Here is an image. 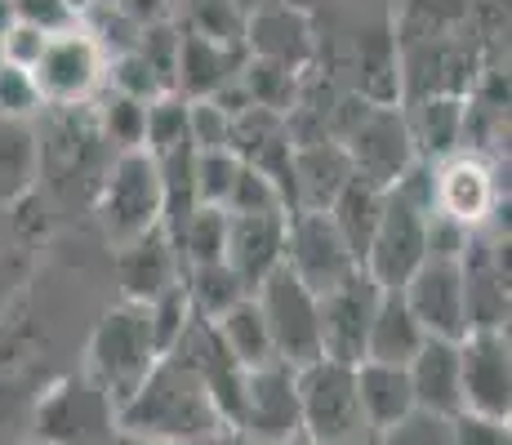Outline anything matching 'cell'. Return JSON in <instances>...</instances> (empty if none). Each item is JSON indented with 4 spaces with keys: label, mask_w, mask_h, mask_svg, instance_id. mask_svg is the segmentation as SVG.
<instances>
[{
    "label": "cell",
    "mask_w": 512,
    "mask_h": 445,
    "mask_svg": "<svg viewBox=\"0 0 512 445\" xmlns=\"http://www.w3.org/2000/svg\"><path fill=\"white\" fill-rule=\"evenodd\" d=\"M103 76L112 81V94H125V98H134V103H156V98L170 94L161 76L147 67V58L139 54V49H125V54H116L112 63L103 67Z\"/></svg>",
    "instance_id": "f1b7e54d"
},
{
    "label": "cell",
    "mask_w": 512,
    "mask_h": 445,
    "mask_svg": "<svg viewBox=\"0 0 512 445\" xmlns=\"http://www.w3.org/2000/svg\"><path fill=\"white\" fill-rule=\"evenodd\" d=\"M116 445H214V437L210 441H139V437H116Z\"/></svg>",
    "instance_id": "f35d334b"
},
{
    "label": "cell",
    "mask_w": 512,
    "mask_h": 445,
    "mask_svg": "<svg viewBox=\"0 0 512 445\" xmlns=\"http://www.w3.org/2000/svg\"><path fill=\"white\" fill-rule=\"evenodd\" d=\"M464 107L455 103V98H428V103L419 107L415 121H406L410 138H415V152L423 161H446V156L459 152V138H464Z\"/></svg>",
    "instance_id": "d4e9b609"
},
{
    "label": "cell",
    "mask_w": 512,
    "mask_h": 445,
    "mask_svg": "<svg viewBox=\"0 0 512 445\" xmlns=\"http://www.w3.org/2000/svg\"><path fill=\"white\" fill-rule=\"evenodd\" d=\"M214 445H254V441L245 437V432H236V428H223L219 437H214Z\"/></svg>",
    "instance_id": "ab89813d"
},
{
    "label": "cell",
    "mask_w": 512,
    "mask_h": 445,
    "mask_svg": "<svg viewBox=\"0 0 512 445\" xmlns=\"http://www.w3.org/2000/svg\"><path fill=\"white\" fill-rule=\"evenodd\" d=\"M357 374V405L361 419H366V432H388L397 419H406L415 410V392H410V374L406 365H379V361H361L352 365Z\"/></svg>",
    "instance_id": "44dd1931"
},
{
    "label": "cell",
    "mask_w": 512,
    "mask_h": 445,
    "mask_svg": "<svg viewBox=\"0 0 512 445\" xmlns=\"http://www.w3.org/2000/svg\"><path fill=\"white\" fill-rule=\"evenodd\" d=\"M383 290L370 281L366 272L343 276L334 290L317 294V316H321V356L339 365H361L366 361V339H370V321L379 308Z\"/></svg>",
    "instance_id": "ba28073f"
},
{
    "label": "cell",
    "mask_w": 512,
    "mask_h": 445,
    "mask_svg": "<svg viewBox=\"0 0 512 445\" xmlns=\"http://www.w3.org/2000/svg\"><path fill=\"white\" fill-rule=\"evenodd\" d=\"M285 219L290 214H228V250H223V263L232 267L236 281L250 294L285 259Z\"/></svg>",
    "instance_id": "9a60e30c"
},
{
    "label": "cell",
    "mask_w": 512,
    "mask_h": 445,
    "mask_svg": "<svg viewBox=\"0 0 512 445\" xmlns=\"http://www.w3.org/2000/svg\"><path fill=\"white\" fill-rule=\"evenodd\" d=\"M183 290L192 299V312L196 321H219L228 308H236L241 299H250L236 272L228 263H205V267H187L183 272Z\"/></svg>",
    "instance_id": "484cf974"
},
{
    "label": "cell",
    "mask_w": 512,
    "mask_h": 445,
    "mask_svg": "<svg viewBox=\"0 0 512 445\" xmlns=\"http://www.w3.org/2000/svg\"><path fill=\"white\" fill-rule=\"evenodd\" d=\"M410 392H415V410L428 414H464V392H459V343L450 339H428L406 365Z\"/></svg>",
    "instance_id": "ffe728a7"
},
{
    "label": "cell",
    "mask_w": 512,
    "mask_h": 445,
    "mask_svg": "<svg viewBox=\"0 0 512 445\" xmlns=\"http://www.w3.org/2000/svg\"><path fill=\"white\" fill-rule=\"evenodd\" d=\"M45 445H116V414L90 379H67L41 405Z\"/></svg>",
    "instance_id": "7c38bea8"
},
{
    "label": "cell",
    "mask_w": 512,
    "mask_h": 445,
    "mask_svg": "<svg viewBox=\"0 0 512 445\" xmlns=\"http://www.w3.org/2000/svg\"><path fill=\"white\" fill-rule=\"evenodd\" d=\"M223 214H285V201H281L277 183H272L268 174L241 161V170H236V183H232V196H228V205H223Z\"/></svg>",
    "instance_id": "1f68e13d"
},
{
    "label": "cell",
    "mask_w": 512,
    "mask_h": 445,
    "mask_svg": "<svg viewBox=\"0 0 512 445\" xmlns=\"http://www.w3.org/2000/svg\"><path fill=\"white\" fill-rule=\"evenodd\" d=\"M281 445H312L308 437H303V432H299V437H290V441H281Z\"/></svg>",
    "instance_id": "b9f144b4"
},
{
    "label": "cell",
    "mask_w": 512,
    "mask_h": 445,
    "mask_svg": "<svg viewBox=\"0 0 512 445\" xmlns=\"http://www.w3.org/2000/svg\"><path fill=\"white\" fill-rule=\"evenodd\" d=\"M379 445H455V419L428 410H410L388 432H379Z\"/></svg>",
    "instance_id": "836d02e7"
},
{
    "label": "cell",
    "mask_w": 512,
    "mask_h": 445,
    "mask_svg": "<svg viewBox=\"0 0 512 445\" xmlns=\"http://www.w3.org/2000/svg\"><path fill=\"white\" fill-rule=\"evenodd\" d=\"M179 143H192L187 138V103L179 94H165L156 103H147V134H143V152L161 156Z\"/></svg>",
    "instance_id": "4dcf8cb0"
},
{
    "label": "cell",
    "mask_w": 512,
    "mask_h": 445,
    "mask_svg": "<svg viewBox=\"0 0 512 445\" xmlns=\"http://www.w3.org/2000/svg\"><path fill=\"white\" fill-rule=\"evenodd\" d=\"M455 445H512V423L486 414H455Z\"/></svg>",
    "instance_id": "74e56055"
},
{
    "label": "cell",
    "mask_w": 512,
    "mask_h": 445,
    "mask_svg": "<svg viewBox=\"0 0 512 445\" xmlns=\"http://www.w3.org/2000/svg\"><path fill=\"white\" fill-rule=\"evenodd\" d=\"M143 316H147V330H152V343H156V352L161 356L179 348V343L187 339V330H192V321H196L183 281L170 285L165 294H156L152 303H143Z\"/></svg>",
    "instance_id": "83f0119b"
},
{
    "label": "cell",
    "mask_w": 512,
    "mask_h": 445,
    "mask_svg": "<svg viewBox=\"0 0 512 445\" xmlns=\"http://www.w3.org/2000/svg\"><path fill=\"white\" fill-rule=\"evenodd\" d=\"M116 276H121V290H125V303H152L156 294H165L170 285L183 281V263H179V250L174 241L165 236V227L139 236V241L121 245L116 250Z\"/></svg>",
    "instance_id": "ac0fdd59"
},
{
    "label": "cell",
    "mask_w": 512,
    "mask_h": 445,
    "mask_svg": "<svg viewBox=\"0 0 512 445\" xmlns=\"http://www.w3.org/2000/svg\"><path fill=\"white\" fill-rule=\"evenodd\" d=\"M18 445H45V441H18Z\"/></svg>",
    "instance_id": "7bdbcfd3"
},
{
    "label": "cell",
    "mask_w": 512,
    "mask_h": 445,
    "mask_svg": "<svg viewBox=\"0 0 512 445\" xmlns=\"http://www.w3.org/2000/svg\"><path fill=\"white\" fill-rule=\"evenodd\" d=\"M464 414L512 419V343L508 330H468L459 339Z\"/></svg>",
    "instance_id": "8992f818"
},
{
    "label": "cell",
    "mask_w": 512,
    "mask_h": 445,
    "mask_svg": "<svg viewBox=\"0 0 512 445\" xmlns=\"http://www.w3.org/2000/svg\"><path fill=\"white\" fill-rule=\"evenodd\" d=\"M352 161L343 143H299L290 152V214H326L334 196L348 187Z\"/></svg>",
    "instance_id": "e0dca14e"
},
{
    "label": "cell",
    "mask_w": 512,
    "mask_h": 445,
    "mask_svg": "<svg viewBox=\"0 0 512 445\" xmlns=\"http://www.w3.org/2000/svg\"><path fill=\"white\" fill-rule=\"evenodd\" d=\"M49 36H54V32H45V27L18 18V23L5 27V36H0V63H14V67H23V72H32Z\"/></svg>",
    "instance_id": "e575fe53"
},
{
    "label": "cell",
    "mask_w": 512,
    "mask_h": 445,
    "mask_svg": "<svg viewBox=\"0 0 512 445\" xmlns=\"http://www.w3.org/2000/svg\"><path fill=\"white\" fill-rule=\"evenodd\" d=\"M236 432H245L254 445H281L299 437V379L290 365L268 361L259 370H245Z\"/></svg>",
    "instance_id": "9c48e42d"
},
{
    "label": "cell",
    "mask_w": 512,
    "mask_h": 445,
    "mask_svg": "<svg viewBox=\"0 0 512 445\" xmlns=\"http://www.w3.org/2000/svg\"><path fill=\"white\" fill-rule=\"evenodd\" d=\"M156 361H161V352L152 343L143 308L139 303H121V308H112L98 321V330L90 339V374L85 379L103 392L116 414L139 392V383L152 374Z\"/></svg>",
    "instance_id": "7a4b0ae2"
},
{
    "label": "cell",
    "mask_w": 512,
    "mask_h": 445,
    "mask_svg": "<svg viewBox=\"0 0 512 445\" xmlns=\"http://www.w3.org/2000/svg\"><path fill=\"white\" fill-rule=\"evenodd\" d=\"M161 214H165V196H161L156 156L121 152L103 178V192H98V227H103L107 245L121 250V245L156 232Z\"/></svg>",
    "instance_id": "3957f363"
},
{
    "label": "cell",
    "mask_w": 512,
    "mask_h": 445,
    "mask_svg": "<svg viewBox=\"0 0 512 445\" xmlns=\"http://www.w3.org/2000/svg\"><path fill=\"white\" fill-rule=\"evenodd\" d=\"M254 303L263 312V325H268L272 352H277L281 365L290 370H303V365L321 361V316H317V294L290 272V267H277L272 276H263L259 290H254Z\"/></svg>",
    "instance_id": "5b68a950"
},
{
    "label": "cell",
    "mask_w": 512,
    "mask_h": 445,
    "mask_svg": "<svg viewBox=\"0 0 512 445\" xmlns=\"http://www.w3.org/2000/svg\"><path fill=\"white\" fill-rule=\"evenodd\" d=\"M495 205H499V183L486 161H477L468 152L437 161V214L477 232L495 214Z\"/></svg>",
    "instance_id": "2e32d148"
},
{
    "label": "cell",
    "mask_w": 512,
    "mask_h": 445,
    "mask_svg": "<svg viewBox=\"0 0 512 445\" xmlns=\"http://www.w3.org/2000/svg\"><path fill=\"white\" fill-rule=\"evenodd\" d=\"M383 205H388V192L352 174L348 187L334 196V205L326 210L334 232L343 236V245H348L352 259H357V267H361V259H366V250H370V236H374V227H379V219H383Z\"/></svg>",
    "instance_id": "603a6c76"
},
{
    "label": "cell",
    "mask_w": 512,
    "mask_h": 445,
    "mask_svg": "<svg viewBox=\"0 0 512 445\" xmlns=\"http://www.w3.org/2000/svg\"><path fill=\"white\" fill-rule=\"evenodd\" d=\"M343 152H348V161H352V174L383 187V192L419 161L415 138H410L406 116H401L397 107H361L357 125L348 130Z\"/></svg>",
    "instance_id": "52a82bcc"
},
{
    "label": "cell",
    "mask_w": 512,
    "mask_h": 445,
    "mask_svg": "<svg viewBox=\"0 0 512 445\" xmlns=\"http://www.w3.org/2000/svg\"><path fill=\"white\" fill-rule=\"evenodd\" d=\"M103 121L107 143H116L121 152H143V134H147V103H134L125 94H112L98 112Z\"/></svg>",
    "instance_id": "d6a6232c"
},
{
    "label": "cell",
    "mask_w": 512,
    "mask_h": 445,
    "mask_svg": "<svg viewBox=\"0 0 512 445\" xmlns=\"http://www.w3.org/2000/svg\"><path fill=\"white\" fill-rule=\"evenodd\" d=\"M103 45L85 32H54L32 67L41 103H85L103 81Z\"/></svg>",
    "instance_id": "4fadbf2b"
},
{
    "label": "cell",
    "mask_w": 512,
    "mask_h": 445,
    "mask_svg": "<svg viewBox=\"0 0 512 445\" xmlns=\"http://www.w3.org/2000/svg\"><path fill=\"white\" fill-rule=\"evenodd\" d=\"M210 325H214V334L223 339V348H228L245 370H259V365L277 361L272 339H268V325H263V312H259V303H254V294L250 299H241L236 308H228L219 321H210Z\"/></svg>",
    "instance_id": "cb8c5ba5"
},
{
    "label": "cell",
    "mask_w": 512,
    "mask_h": 445,
    "mask_svg": "<svg viewBox=\"0 0 512 445\" xmlns=\"http://www.w3.org/2000/svg\"><path fill=\"white\" fill-rule=\"evenodd\" d=\"M223 419L183 352H165L130 401L116 410V437L139 441H210Z\"/></svg>",
    "instance_id": "6da1fadb"
},
{
    "label": "cell",
    "mask_w": 512,
    "mask_h": 445,
    "mask_svg": "<svg viewBox=\"0 0 512 445\" xmlns=\"http://www.w3.org/2000/svg\"><path fill=\"white\" fill-rule=\"evenodd\" d=\"M36 107H41V89H36L32 72L0 63V116H27Z\"/></svg>",
    "instance_id": "d590c367"
},
{
    "label": "cell",
    "mask_w": 512,
    "mask_h": 445,
    "mask_svg": "<svg viewBox=\"0 0 512 445\" xmlns=\"http://www.w3.org/2000/svg\"><path fill=\"white\" fill-rule=\"evenodd\" d=\"M241 76V54L232 45L205 41V36L187 32L179 36V63H174V94L183 103H210L219 89H228Z\"/></svg>",
    "instance_id": "d6986e66"
},
{
    "label": "cell",
    "mask_w": 512,
    "mask_h": 445,
    "mask_svg": "<svg viewBox=\"0 0 512 445\" xmlns=\"http://www.w3.org/2000/svg\"><path fill=\"white\" fill-rule=\"evenodd\" d=\"M281 263L290 267L312 294H326L343 276L357 272V259H352V250L343 245V236L334 232L330 214H308V210L285 219V259Z\"/></svg>",
    "instance_id": "8fae6325"
},
{
    "label": "cell",
    "mask_w": 512,
    "mask_h": 445,
    "mask_svg": "<svg viewBox=\"0 0 512 445\" xmlns=\"http://www.w3.org/2000/svg\"><path fill=\"white\" fill-rule=\"evenodd\" d=\"M401 299L415 312V321L423 325L428 339L459 343L468 334V294H464V272H459V263L423 259L419 272L401 285Z\"/></svg>",
    "instance_id": "5bb4252c"
},
{
    "label": "cell",
    "mask_w": 512,
    "mask_h": 445,
    "mask_svg": "<svg viewBox=\"0 0 512 445\" xmlns=\"http://www.w3.org/2000/svg\"><path fill=\"white\" fill-rule=\"evenodd\" d=\"M423 259H428V214L410 210L406 201H397V196L388 192V205H383V219L370 236L361 272H366L379 290H401L423 267Z\"/></svg>",
    "instance_id": "30bf717a"
},
{
    "label": "cell",
    "mask_w": 512,
    "mask_h": 445,
    "mask_svg": "<svg viewBox=\"0 0 512 445\" xmlns=\"http://www.w3.org/2000/svg\"><path fill=\"white\" fill-rule=\"evenodd\" d=\"M423 343H428V334H423V325L415 321V312L406 308L401 290H383L379 308H374V321H370L366 361H379V365H410Z\"/></svg>",
    "instance_id": "7402d4cb"
},
{
    "label": "cell",
    "mask_w": 512,
    "mask_h": 445,
    "mask_svg": "<svg viewBox=\"0 0 512 445\" xmlns=\"http://www.w3.org/2000/svg\"><path fill=\"white\" fill-rule=\"evenodd\" d=\"M472 227L446 219V214H432L428 219V259L432 263H459L468 254Z\"/></svg>",
    "instance_id": "8d00e7d4"
},
{
    "label": "cell",
    "mask_w": 512,
    "mask_h": 445,
    "mask_svg": "<svg viewBox=\"0 0 512 445\" xmlns=\"http://www.w3.org/2000/svg\"><path fill=\"white\" fill-rule=\"evenodd\" d=\"M236 170H241V156L232 147H219V152H196V205L205 210H223L232 196Z\"/></svg>",
    "instance_id": "f546056e"
},
{
    "label": "cell",
    "mask_w": 512,
    "mask_h": 445,
    "mask_svg": "<svg viewBox=\"0 0 512 445\" xmlns=\"http://www.w3.org/2000/svg\"><path fill=\"white\" fill-rule=\"evenodd\" d=\"M174 250H179L183 272H187V267L223 263V250H228V214H223V210H205V205H201V210L183 223V232L174 236Z\"/></svg>",
    "instance_id": "4316f807"
},
{
    "label": "cell",
    "mask_w": 512,
    "mask_h": 445,
    "mask_svg": "<svg viewBox=\"0 0 512 445\" xmlns=\"http://www.w3.org/2000/svg\"><path fill=\"white\" fill-rule=\"evenodd\" d=\"M348 445H379V437H374V432H366V437H357V441H348Z\"/></svg>",
    "instance_id": "60d3db41"
},
{
    "label": "cell",
    "mask_w": 512,
    "mask_h": 445,
    "mask_svg": "<svg viewBox=\"0 0 512 445\" xmlns=\"http://www.w3.org/2000/svg\"><path fill=\"white\" fill-rule=\"evenodd\" d=\"M294 379H299V432L312 445H348L366 437L352 365L321 356V361L294 370Z\"/></svg>",
    "instance_id": "277c9868"
}]
</instances>
